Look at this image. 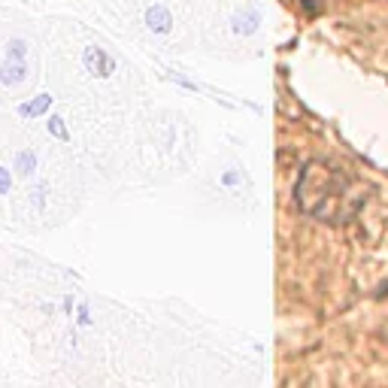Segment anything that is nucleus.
I'll return each instance as SVG.
<instances>
[{
    "instance_id": "1",
    "label": "nucleus",
    "mask_w": 388,
    "mask_h": 388,
    "mask_svg": "<svg viewBox=\"0 0 388 388\" xmlns=\"http://www.w3.org/2000/svg\"><path fill=\"white\" fill-rule=\"evenodd\" d=\"M295 201L306 216L328 221V225H343L358 216L367 194L364 185L346 170L334 167L328 161H310L300 170L295 185Z\"/></svg>"
},
{
    "instance_id": "2",
    "label": "nucleus",
    "mask_w": 388,
    "mask_h": 388,
    "mask_svg": "<svg viewBox=\"0 0 388 388\" xmlns=\"http://www.w3.org/2000/svg\"><path fill=\"white\" fill-rule=\"evenodd\" d=\"M76 322L79 324H82V328H89V324H91V313H89V306H79V315H76Z\"/></svg>"
},
{
    "instance_id": "3",
    "label": "nucleus",
    "mask_w": 388,
    "mask_h": 388,
    "mask_svg": "<svg viewBox=\"0 0 388 388\" xmlns=\"http://www.w3.org/2000/svg\"><path fill=\"white\" fill-rule=\"evenodd\" d=\"M6 188H10V179H6L3 173H0V192H6Z\"/></svg>"
}]
</instances>
